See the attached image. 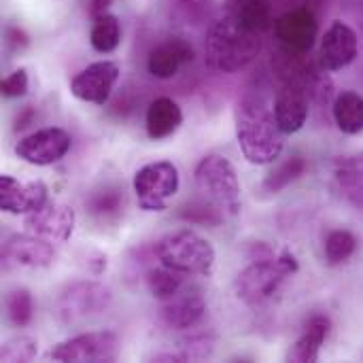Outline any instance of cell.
<instances>
[{
    "mask_svg": "<svg viewBox=\"0 0 363 363\" xmlns=\"http://www.w3.org/2000/svg\"><path fill=\"white\" fill-rule=\"evenodd\" d=\"M236 140L249 164H274L285 149V134L274 111L259 96H245L236 106Z\"/></svg>",
    "mask_w": 363,
    "mask_h": 363,
    "instance_id": "obj_1",
    "label": "cell"
},
{
    "mask_svg": "<svg viewBox=\"0 0 363 363\" xmlns=\"http://www.w3.org/2000/svg\"><path fill=\"white\" fill-rule=\"evenodd\" d=\"M259 53V34L245 28L230 13L219 17L206 36L208 64L219 72H236L249 66Z\"/></svg>",
    "mask_w": 363,
    "mask_h": 363,
    "instance_id": "obj_2",
    "label": "cell"
},
{
    "mask_svg": "<svg viewBox=\"0 0 363 363\" xmlns=\"http://www.w3.org/2000/svg\"><path fill=\"white\" fill-rule=\"evenodd\" d=\"M300 270V264L294 253L283 251L279 255H264L253 259L245 270L234 279V291L240 302L247 306H257L270 300L285 279L294 277Z\"/></svg>",
    "mask_w": 363,
    "mask_h": 363,
    "instance_id": "obj_3",
    "label": "cell"
},
{
    "mask_svg": "<svg viewBox=\"0 0 363 363\" xmlns=\"http://www.w3.org/2000/svg\"><path fill=\"white\" fill-rule=\"evenodd\" d=\"M155 255L160 264L181 274L208 277L215 268L213 245L191 230H177L162 236L155 245Z\"/></svg>",
    "mask_w": 363,
    "mask_h": 363,
    "instance_id": "obj_4",
    "label": "cell"
},
{
    "mask_svg": "<svg viewBox=\"0 0 363 363\" xmlns=\"http://www.w3.org/2000/svg\"><path fill=\"white\" fill-rule=\"evenodd\" d=\"M198 189L225 215L240 213V183L236 168L223 155H208L196 168Z\"/></svg>",
    "mask_w": 363,
    "mask_h": 363,
    "instance_id": "obj_5",
    "label": "cell"
},
{
    "mask_svg": "<svg viewBox=\"0 0 363 363\" xmlns=\"http://www.w3.org/2000/svg\"><path fill=\"white\" fill-rule=\"evenodd\" d=\"M132 187L143 211L160 213L179 191V170L172 162H151L134 174Z\"/></svg>",
    "mask_w": 363,
    "mask_h": 363,
    "instance_id": "obj_6",
    "label": "cell"
},
{
    "mask_svg": "<svg viewBox=\"0 0 363 363\" xmlns=\"http://www.w3.org/2000/svg\"><path fill=\"white\" fill-rule=\"evenodd\" d=\"M113 302L111 289L94 283V281H79L66 287L57 302H55V315L62 323H77L87 317L104 313Z\"/></svg>",
    "mask_w": 363,
    "mask_h": 363,
    "instance_id": "obj_7",
    "label": "cell"
},
{
    "mask_svg": "<svg viewBox=\"0 0 363 363\" xmlns=\"http://www.w3.org/2000/svg\"><path fill=\"white\" fill-rule=\"evenodd\" d=\"M117 355L119 338L113 332H87L60 342L47 357L62 363H111Z\"/></svg>",
    "mask_w": 363,
    "mask_h": 363,
    "instance_id": "obj_8",
    "label": "cell"
},
{
    "mask_svg": "<svg viewBox=\"0 0 363 363\" xmlns=\"http://www.w3.org/2000/svg\"><path fill=\"white\" fill-rule=\"evenodd\" d=\"M308 83L302 74L300 68H294L291 72L285 74L283 85L277 91L274 98V117L283 134H296L304 128L308 119Z\"/></svg>",
    "mask_w": 363,
    "mask_h": 363,
    "instance_id": "obj_9",
    "label": "cell"
},
{
    "mask_svg": "<svg viewBox=\"0 0 363 363\" xmlns=\"http://www.w3.org/2000/svg\"><path fill=\"white\" fill-rule=\"evenodd\" d=\"M72 138L62 128H43L15 145V155L32 166H51L70 151Z\"/></svg>",
    "mask_w": 363,
    "mask_h": 363,
    "instance_id": "obj_10",
    "label": "cell"
},
{
    "mask_svg": "<svg viewBox=\"0 0 363 363\" xmlns=\"http://www.w3.org/2000/svg\"><path fill=\"white\" fill-rule=\"evenodd\" d=\"M119 74H121V68L117 62H111V60L94 62L72 77L70 91L77 100L104 106L113 94L115 83L119 81Z\"/></svg>",
    "mask_w": 363,
    "mask_h": 363,
    "instance_id": "obj_11",
    "label": "cell"
},
{
    "mask_svg": "<svg viewBox=\"0 0 363 363\" xmlns=\"http://www.w3.org/2000/svg\"><path fill=\"white\" fill-rule=\"evenodd\" d=\"M357 53H359V38H357L355 30L340 19L332 21V26L328 28V32L321 40V49H319L321 68L328 72H338V70L351 66L355 62Z\"/></svg>",
    "mask_w": 363,
    "mask_h": 363,
    "instance_id": "obj_12",
    "label": "cell"
},
{
    "mask_svg": "<svg viewBox=\"0 0 363 363\" xmlns=\"http://www.w3.org/2000/svg\"><path fill=\"white\" fill-rule=\"evenodd\" d=\"M274 32L277 38L294 53H306L313 49L317 34H319V23L315 13L308 6H294L291 11L283 13L274 21Z\"/></svg>",
    "mask_w": 363,
    "mask_h": 363,
    "instance_id": "obj_13",
    "label": "cell"
},
{
    "mask_svg": "<svg viewBox=\"0 0 363 363\" xmlns=\"http://www.w3.org/2000/svg\"><path fill=\"white\" fill-rule=\"evenodd\" d=\"M23 228L45 240L66 242L74 232V211L62 202H47L43 208L26 215Z\"/></svg>",
    "mask_w": 363,
    "mask_h": 363,
    "instance_id": "obj_14",
    "label": "cell"
},
{
    "mask_svg": "<svg viewBox=\"0 0 363 363\" xmlns=\"http://www.w3.org/2000/svg\"><path fill=\"white\" fill-rule=\"evenodd\" d=\"M49 202L47 185L43 181L21 183L9 174L0 177V208L9 215H30Z\"/></svg>",
    "mask_w": 363,
    "mask_h": 363,
    "instance_id": "obj_15",
    "label": "cell"
},
{
    "mask_svg": "<svg viewBox=\"0 0 363 363\" xmlns=\"http://www.w3.org/2000/svg\"><path fill=\"white\" fill-rule=\"evenodd\" d=\"M2 257L21 268H47L53 264L55 251L45 238L26 232L6 238L2 247Z\"/></svg>",
    "mask_w": 363,
    "mask_h": 363,
    "instance_id": "obj_16",
    "label": "cell"
},
{
    "mask_svg": "<svg viewBox=\"0 0 363 363\" xmlns=\"http://www.w3.org/2000/svg\"><path fill=\"white\" fill-rule=\"evenodd\" d=\"M206 315V300L198 289H181L174 298L164 302L162 317L174 330H191Z\"/></svg>",
    "mask_w": 363,
    "mask_h": 363,
    "instance_id": "obj_17",
    "label": "cell"
},
{
    "mask_svg": "<svg viewBox=\"0 0 363 363\" xmlns=\"http://www.w3.org/2000/svg\"><path fill=\"white\" fill-rule=\"evenodd\" d=\"M191 60L194 47L185 38H170L149 53L147 68L155 79H172Z\"/></svg>",
    "mask_w": 363,
    "mask_h": 363,
    "instance_id": "obj_18",
    "label": "cell"
},
{
    "mask_svg": "<svg viewBox=\"0 0 363 363\" xmlns=\"http://www.w3.org/2000/svg\"><path fill=\"white\" fill-rule=\"evenodd\" d=\"M332 323L325 315H315L308 319V323L304 325L300 338L296 340V345L289 349L287 359L294 363H315L321 355V349L330 336Z\"/></svg>",
    "mask_w": 363,
    "mask_h": 363,
    "instance_id": "obj_19",
    "label": "cell"
},
{
    "mask_svg": "<svg viewBox=\"0 0 363 363\" xmlns=\"http://www.w3.org/2000/svg\"><path fill=\"white\" fill-rule=\"evenodd\" d=\"M332 174L342 198L363 213V157H338L334 162Z\"/></svg>",
    "mask_w": 363,
    "mask_h": 363,
    "instance_id": "obj_20",
    "label": "cell"
},
{
    "mask_svg": "<svg viewBox=\"0 0 363 363\" xmlns=\"http://www.w3.org/2000/svg\"><path fill=\"white\" fill-rule=\"evenodd\" d=\"M183 123V111L172 98H155L147 111V134L153 140L172 136Z\"/></svg>",
    "mask_w": 363,
    "mask_h": 363,
    "instance_id": "obj_21",
    "label": "cell"
},
{
    "mask_svg": "<svg viewBox=\"0 0 363 363\" xmlns=\"http://www.w3.org/2000/svg\"><path fill=\"white\" fill-rule=\"evenodd\" d=\"M225 13H230L236 21L257 34L266 32L272 23L270 0H228Z\"/></svg>",
    "mask_w": 363,
    "mask_h": 363,
    "instance_id": "obj_22",
    "label": "cell"
},
{
    "mask_svg": "<svg viewBox=\"0 0 363 363\" xmlns=\"http://www.w3.org/2000/svg\"><path fill=\"white\" fill-rule=\"evenodd\" d=\"M334 121L340 132L355 136L363 132V96L357 91H340L332 106Z\"/></svg>",
    "mask_w": 363,
    "mask_h": 363,
    "instance_id": "obj_23",
    "label": "cell"
},
{
    "mask_svg": "<svg viewBox=\"0 0 363 363\" xmlns=\"http://www.w3.org/2000/svg\"><path fill=\"white\" fill-rule=\"evenodd\" d=\"M215 351V342L208 336H194L189 340H183L174 351H164L153 357V362H202L208 359Z\"/></svg>",
    "mask_w": 363,
    "mask_h": 363,
    "instance_id": "obj_24",
    "label": "cell"
},
{
    "mask_svg": "<svg viewBox=\"0 0 363 363\" xmlns=\"http://www.w3.org/2000/svg\"><path fill=\"white\" fill-rule=\"evenodd\" d=\"M89 43L96 51L100 53H111L119 47L121 43V26L119 19L111 13H102L94 17L91 32H89Z\"/></svg>",
    "mask_w": 363,
    "mask_h": 363,
    "instance_id": "obj_25",
    "label": "cell"
},
{
    "mask_svg": "<svg viewBox=\"0 0 363 363\" xmlns=\"http://www.w3.org/2000/svg\"><path fill=\"white\" fill-rule=\"evenodd\" d=\"M147 287L155 300L166 302L183 289V274L162 264L160 268H151L147 272Z\"/></svg>",
    "mask_w": 363,
    "mask_h": 363,
    "instance_id": "obj_26",
    "label": "cell"
},
{
    "mask_svg": "<svg viewBox=\"0 0 363 363\" xmlns=\"http://www.w3.org/2000/svg\"><path fill=\"white\" fill-rule=\"evenodd\" d=\"M357 251V238L349 230H334L325 238V259L330 266H340Z\"/></svg>",
    "mask_w": 363,
    "mask_h": 363,
    "instance_id": "obj_27",
    "label": "cell"
},
{
    "mask_svg": "<svg viewBox=\"0 0 363 363\" xmlns=\"http://www.w3.org/2000/svg\"><path fill=\"white\" fill-rule=\"evenodd\" d=\"M304 170H306V160L300 157V155H294V157H289L285 164H281L279 168H274V170L266 177L264 189L270 191V194H279V191H283L287 185H291L296 179H300V177L304 174Z\"/></svg>",
    "mask_w": 363,
    "mask_h": 363,
    "instance_id": "obj_28",
    "label": "cell"
},
{
    "mask_svg": "<svg viewBox=\"0 0 363 363\" xmlns=\"http://www.w3.org/2000/svg\"><path fill=\"white\" fill-rule=\"evenodd\" d=\"M6 317L15 328H26L32 321V296L28 289H13L6 296Z\"/></svg>",
    "mask_w": 363,
    "mask_h": 363,
    "instance_id": "obj_29",
    "label": "cell"
},
{
    "mask_svg": "<svg viewBox=\"0 0 363 363\" xmlns=\"http://www.w3.org/2000/svg\"><path fill=\"white\" fill-rule=\"evenodd\" d=\"M38 353V342L30 336H15L6 340L0 349V359L4 363L32 362Z\"/></svg>",
    "mask_w": 363,
    "mask_h": 363,
    "instance_id": "obj_30",
    "label": "cell"
},
{
    "mask_svg": "<svg viewBox=\"0 0 363 363\" xmlns=\"http://www.w3.org/2000/svg\"><path fill=\"white\" fill-rule=\"evenodd\" d=\"M0 89H2L4 98H21V96H26V91H28V72L23 68L13 70L9 77L2 79Z\"/></svg>",
    "mask_w": 363,
    "mask_h": 363,
    "instance_id": "obj_31",
    "label": "cell"
},
{
    "mask_svg": "<svg viewBox=\"0 0 363 363\" xmlns=\"http://www.w3.org/2000/svg\"><path fill=\"white\" fill-rule=\"evenodd\" d=\"M119 204H121V198H119V194H117V191H104V194H100V196H96V198H94V202H91V211H94V213H98V215H104V213H113V211H117V208H119Z\"/></svg>",
    "mask_w": 363,
    "mask_h": 363,
    "instance_id": "obj_32",
    "label": "cell"
},
{
    "mask_svg": "<svg viewBox=\"0 0 363 363\" xmlns=\"http://www.w3.org/2000/svg\"><path fill=\"white\" fill-rule=\"evenodd\" d=\"M111 2H113V0H89V13H91L94 17H98V15L106 13V9L111 6Z\"/></svg>",
    "mask_w": 363,
    "mask_h": 363,
    "instance_id": "obj_33",
    "label": "cell"
},
{
    "mask_svg": "<svg viewBox=\"0 0 363 363\" xmlns=\"http://www.w3.org/2000/svg\"><path fill=\"white\" fill-rule=\"evenodd\" d=\"M181 2H183V4H187V6H198L202 0H181Z\"/></svg>",
    "mask_w": 363,
    "mask_h": 363,
    "instance_id": "obj_34",
    "label": "cell"
},
{
    "mask_svg": "<svg viewBox=\"0 0 363 363\" xmlns=\"http://www.w3.org/2000/svg\"><path fill=\"white\" fill-rule=\"evenodd\" d=\"M296 2H304V0H296Z\"/></svg>",
    "mask_w": 363,
    "mask_h": 363,
    "instance_id": "obj_35",
    "label": "cell"
}]
</instances>
